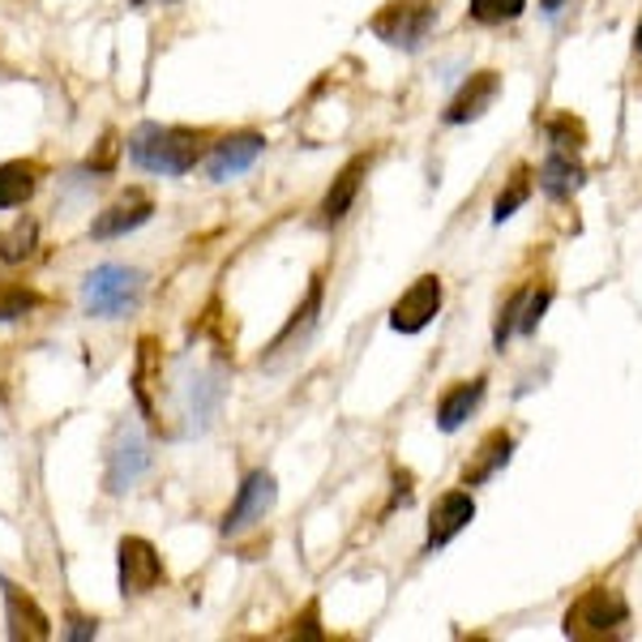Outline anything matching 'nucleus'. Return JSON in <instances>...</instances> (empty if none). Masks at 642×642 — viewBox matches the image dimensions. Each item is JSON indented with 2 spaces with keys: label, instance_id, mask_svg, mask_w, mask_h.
Returning a JSON list of instances; mask_svg holds the SVG:
<instances>
[{
  "label": "nucleus",
  "instance_id": "nucleus-10",
  "mask_svg": "<svg viewBox=\"0 0 642 642\" xmlns=\"http://www.w3.org/2000/svg\"><path fill=\"white\" fill-rule=\"evenodd\" d=\"M476 519V497L472 492H463V488H450L442 492L438 501H433V510H429V540H424V549L433 553V549H445L458 531H467V522Z\"/></svg>",
  "mask_w": 642,
  "mask_h": 642
},
{
  "label": "nucleus",
  "instance_id": "nucleus-12",
  "mask_svg": "<svg viewBox=\"0 0 642 642\" xmlns=\"http://www.w3.org/2000/svg\"><path fill=\"white\" fill-rule=\"evenodd\" d=\"M497 95H501V74H497V69H480V74H472V78L458 86V95L450 99V108H445V124L480 121L484 112L492 108Z\"/></svg>",
  "mask_w": 642,
  "mask_h": 642
},
{
  "label": "nucleus",
  "instance_id": "nucleus-4",
  "mask_svg": "<svg viewBox=\"0 0 642 642\" xmlns=\"http://www.w3.org/2000/svg\"><path fill=\"white\" fill-rule=\"evenodd\" d=\"M368 26L390 47H420L438 26V4L433 0H390Z\"/></svg>",
  "mask_w": 642,
  "mask_h": 642
},
{
  "label": "nucleus",
  "instance_id": "nucleus-21",
  "mask_svg": "<svg viewBox=\"0 0 642 642\" xmlns=\"http://www.w3.org/2000/svg\"><path fill=\"white\" fill-rule=\"evenodd\" d=\"M318 313H321V279H313V287H309V296H305V305L291 313V321L283 325L279 330V339L266 347V361H275V356H283V347L287 343H296L300 334H309L313 330V321H318Z\"/></svg>",
  "mask_w": 642,
  "mask_h": 642
},
{
  "label": "nucleus",
  "instance_id": "nucleus-24",
  "mask_svg": "<svg viewBox=\"0 0 642 642\" xmlns=\"http://www.w3.org/2000/svg\"><path fill=\"white\" fill-rule=\"evenodd\" d=\"M544 129H549L553 151H565V155H578V151H583V142H587V129L574 121V117H553Z\"/></svg>",
  "mask_w": 642,
  "mask_h": 642
},
{
  "label": "nucleus",
  "instance_id": "nucleus-16",
  "mask_svg": "<svg viewBox=\"0 0 642 642\" xmlns=\"http://www.w3.org/2000/svg\"><path fill=\"white\" fill-rule=\"evenodd\" d=\"M484 386H488V377H472V381H458V386L445 390L442 402H438V429L442 433H458L472 420V411L484 399Z\"/></svg>",
  "mask_w": 642,
  "mask_h": 642
},
{
  "label": "nucleus",
  "instance_id": "nucleus-31",
  "mask_svg": "<svg viewBox=\"0 0 642 642\" xmlns=\"http://www.w3.org/2000/svg\"><path fill=\"white\" fill-rule=\"evenodd\" d=\"M634 47L642 52V22H639V31H634Z\"/></svg>",
  "mask_w": 642,
  "mask_h": 642
},
{
  "label": "nucleus",
  "instance_id": "nucleus-6",
  "mask_svg": "<svg viewBox=\"0 0 642 642\" xmlns=\"http://www.w3.org/2000/svg\"><path fill=\"white\" fill-rule=\"evenodd\" d=\"M442 300H445L442 275H420V279L411 283L399 300H395V309H390V330H399V334H420L424 325H433V318L442 313Z\"/></svg>",
  "mask_w": 642,
  "mask_h": 642
},
{
  "label": "nucleus",
  "instance_id": "nucleus-8",
  "mask_svg": "<svg viewBox=\"0 0 642 642\" xmlns=\"http://www.w3.org/2000/svg\"><path fill=\"white\" fill-rule=\"evenodd\" d=\"M146 463H151V454H146L137 424H121L117 438H112V450H108V476H103L108 492H129L137 484V476L146 472Z\"/></svg>",
  "mask_w": 642,
  "mask_h": 642
},
{
  "label": "nucleus",
  "instance_id": "nucleus-9",
  "mask_svg": "<svg viewBox=\"0 0 642 642\" xmlns=\"http://www.w3.org/2000/svg\"><path fill=\"white\" fill-rule=\"evenodd\" d=\"M0 596H4V621H9V639L18 642H47L52 639V621L43 612L35 596H26L18 583L0 578Z\"/></svg>",
  "mask_w": 642,
  "mask_h": 642
},
{
  "label": "nucleus",
  "instance_id": "nucleus-5",
  "mask_svg": "<svg viewBox=\"0 0 642 642\" xmlns=\"http://www.w3.org/2000/svg\"><path fill=\"white\" fill-rule=\"evenodd\" d=\"M117 565H121L124 596H151L167 583V565L146 535H124L121 549H117Z\"/></svg>",
  "mask_w": 642,
  "mask_h": 642
},
{
  "label": "nucleus",
  "instance_id": "nucleus-19",
  "mask_svg": "<svg viewBox=\"0 0 642 642\" xmlns=\"http://www.w3.org/2000/svg\"><path fill=\"white\" fill-rule=\"evenodd\" d=\"M578 185H583V167L574 163V155L553 151V155L544 159V167H540V189L553 201H562V198H569Z\"/></svg>",
  "mask_w": 642,
  "mask_h": 642
},
{
  "label": "nucleus",
  "instance_id": "nucleus-18",
  "mask_svg": "<svg viewBox=\"0 0 642 642\" xmlns=\"http://www.w3.org/2000/svg\"><path fill=\"white\" fill-rule=\"evenodd\" d=\"M159 377V343L146 334L142 343H137V368H133V395H137V407H142V416L151 420V429H159V420H155V399H151V381Z\"/></svg>",
  "mask_w": 642,
  "mask_h": 642
},
{
  "label": "nucleus",
  "instance_id": "nucleus-28",
  "mask_svg": "<svg viewBox=\"0 0 642 642\" xmlns=\"http://www.w3.org/2000/svg\"><path fill=\"white\" fill-rule=\"evenodd\" d=\"M296 634H309V639H321V630H318V604H309L305 621H296Z\"/></svg>",
  "mask_w": 642,
  "mask_h": 642
},
{
  "label": "nucleus",
  "instance_id": "nucleus-20",
  "mask_svg": "<svg viewBox=\"0 0 642 642\" xmlns=\"http://www.w3.org/2000/svg\"><path fill=\"white\" fill-rule=\"evenodd\" d=\"M35 248H40V223H35L31 214L13 219V223L0 232V262H4V266H22L26 257H35Z\"/></svg>",
  "mask_w": 642,
  "mask_h": 642
},
{
  "label": "nucleus",
  "instance_id": "nucleus-11",
  "mask_svg": "<svg viewBox=\"0 0 642 642\" xmlns=\"http://www.w3.org/2000/svg\"><path fill=\"white\" fill-rule=\"evenodd\" d=\"M151 214H155V201L146 198V193H124V198L112 201L103 214H95L90 236H95V241H117V236H129V232L146 228Z\"/></svg>",
  "mask_w": 642,
  "mask_h": 642
},
{
  "label": "nucleus",
  "instance_id": "nucleus-17",
  "mask_svg": "<svg viewBox=\"0 0 642 642\" xmlns=\"http://www.w3.org/2000/svg\"><path fill=\"white\" fill-rule=\"evenodd\" d=\"M40 163L31 159H9L0 163V210H18L26 201L40 193Z\"/></svg>",
  "mask_w": 642,
  "mask_h": 642
},
{
  "label": "nucleus",
  "instance_id": "nucleus-29",
  "mask_svg": "<svg viewBox=\"0 0 642 642\" xmlns=\"http://www.w3.org/2000/svg\"><path fill=\"white\" fill-rule=\"evenodd\" d=\"M99 634V621H74V630H69V639L74 642H86Z\"/></svg>",
  "mask_w": 642,
  "mask_h": 642
},
{
  "label": "nucleus",
  "instance_id": "nucleus-27",
  "mask_svg": "<svg viewBox=\"0 0 642 642\" xmlns=\"http://www.w3.org/2000/svg\"><path fill=\"white\" fill-rule=\"evenodd\" d=\"M549 300H553V291H549V287H540V291L531 296V305L522 309V318H519V330H522V334H531V330L540 325V318H544V309H549Z\"/></svg>",
  "mask_w": 642,
  "mask_h": 642
},
{
  "label": "nucleus",
  "instance_id": "nucleus-13",
  "mask_svg": "<svg viewBox=\"0 0 642 642\" xmlns=\"http://www.w3.org/2000/svg\"><path fill=\"white\" fill-rule=\"evenodd\" d=\"M262 151H266V137H262V133H253V129L228 133V137L210 151V180H232V176L248 171L253 163L262 159Z\"/></svg>",
  "mask_w": 642,
  "mask_h": 642
},
{
  "label": "nucleus",
  "instance_id": "nucleus-23",
  "mask_svg": "<svg viewBox=\"0 0 642 642\" xmlns=\"http://www.w3.org/2000/svg\"><path fill=\"white\" fill-rule=\"evenodd\" d=\"M527 0H467V18L480 22V26H501V22H514Z\"/></svg>",
  "mask_w": 642,
  "mask_h": 642
},
{
  "label": "nucleus",
  "instance_id": "nucleus-25",
  "mask_svg": "<svg viewBox=\"0 0 642 642\" xmlns=\"http://www.w3.org/2000/svg\"><path fill=\"white\" fill-rule=\"evenodd\" d=\"M522 300H527V287H519L506 305H501V313H497V325H492V347L497 352H506V343H510V334L519 330V318H522Z\"/></svg>",
  "mask_w": 642,
  "mask_h": 642
},
{
  "label": "nucleus",
  "instance_id": "nucleus-22",
  "mask_svg": "<svg viewBox=\"0 0 642 642\" xmlns=\"http://www.w3.org/2000/svg\"><path fill=\"white\" fill-rule=\"evenodd\" d=\"M531 198V167H514V176L506 180V189L492 201V223H506L522 210V201Z\"/></svg>",
  "mask_w": 642,
  "mask_h": 642
},
{
  "label": "nucleus",
  "instance_id": "nucleus-2",
  "mask_svg": "<svg viewBox=\"0 0 642 642\" xmlns=\"http://www.w3.org/2000/svg\"><path fill=\"white\" fill-rule=\"evenodd\" d=\"M137 300H142V270L133 266L108 262V266H95L81 283V305L90 318H124L137 309Z\"/></svg>",
  "mask_w": 642,
  "mask_h": 642
},
{
  "label": "nucleus",
  "instance_id": "nucleus-1",
  "mask_svg": "<svg viewBox=\"0 0 642 642\" xmlns=\"http://www.w3.org/2000/svg\"><path fill=\"white\" fill-rule=\"evenodd\" d=\"M206 151V133L189 124H142L129 137V159L155 176H189Z\"/></svg>",
  "mask_w": 642,
  "mask_h": 642
},
{
  "label": "nucleus",
  "instance_id": "nucleus-7",
  "mask_svg": "<svg viewBox=\"0 0 642 642\" xmlns=\"http://www.w3.org/2000/svg\"><path fill=\"white\" fill-rule=\"evenodd\" d=\"M275 497H279V484H275L270 472H248L244 484L236 488V501H232L228 514H223V535H236L248 522H262L270 514Z\"/></svg>",
  "mask_w": 642,
  "mask_h": 642
},
{
  "label": "nucleus",
  "instance_id": "nucleus-26",
  "mask_svg": "<svg viewBox=\"0 0 642 642\" xmlns=\"http://www.w3.org/2000/svg\"><path fill=\"white\" fill-rule=\"evenodd\" d=\"M35 305H40V296H35V291H26V287H0V321L26 318Z\"/></svg>",
  "mask_w": 642,
  "mask_h": 642
},
{
  "label": "nucleus",
  "instance_id": "nucleus-14",
  "mask_svg": "<svg viewBox=\"0 0 642 642\" xmlns=\"http://www.w3.org/2000/svg\"><path fill=\"white\" fill-rule=\"evenodd\" d=\"M510 458H514V433H510V429L484 433V442L476 445V454H472L467 467H463V484H467V488H480V484L492 480Z\"/></svg>",
  "mask_w": 642,
  "mask_h": 642
},
{
  "label": "nucleus",
  "instance_id": "nucleus-3",
  "mask_svg": "<svg viewBox=\"0 0 642 642\" xmlns=\"http://www.w3.org/2000/svg\"><path fill=\"white\" fill-rule=\"evenodd\" d=\"M630 621V604L617 587H591L565 612V634L569 639H612Z\"/></svg>",
  "mask_w": 642,
  "mask_h": 642
},
{
  "label": "nucleus",
  "instance_id": "nucleus-30",
  "mask_svg": "<svg viewBox=\"0 0 642 642\" xmlns=\"http://www.w3.org/2000/svg\"><path fill=\"white\" fill-rule=\"evenodd\" d=\"M562 4H565V0H540V9H544L549 18H553V13H562Z\"/></svg>",
  "mask_w": 642,
  "mask_h": 642
},
{
  "label": "nucleus",
  "instance_id": "nucleus-15",
  "mask_svg": "<svg viewBox=\"0 0 642 642\" xmlns=\"http://www.w3.org/2000/svg\"><path fill=\"white\" fill-rule=\"evenodd\" d=\"M368 155H356V159L343 163V171L334 176V185L325 189V198H321V219L325 223H339L347 210H352V201L361 198V185L364 176H368Z\"/></svg>",
  "mask_w": 642,
  "mask_h": 642
}]
</instances>
